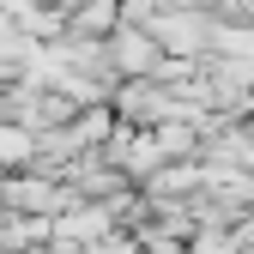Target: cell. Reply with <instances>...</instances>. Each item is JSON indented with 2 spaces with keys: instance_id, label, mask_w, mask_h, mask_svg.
<instances>
[{
  "instance_id": "obj_1",
  "label": "cell",
  "mask_w": 254,
  "mask_h": 254,
  "mask_svg": "<svg viewBox=\"0 0 254 254\" xmlns=\"http://www.w3.org/2000/svg\"><path fill=\"white\" fill-rule=\"evenodd\" d=\"M164 61H170L164 43H157L151 30H139V24H121L115 37H109V67L127 73V85H133V79H157V73H164Z\"/></svg>"
},
{
  "instance_id": "obj_2",
  "label": "cell",
  "mask_w": 254,
  "mask_h": 254,
  "mask_svg": "<svg viewBox=\"0 0 254 254\" xmlns=\"http://www.w3.org/2000/svg\"><path fill=\"white\" fill-rule=\"evenodd\" d=\"M37 145H43V133L0 121V170H6V176H24L30 164H37Z\"/></svg>"
}]
</instances>
